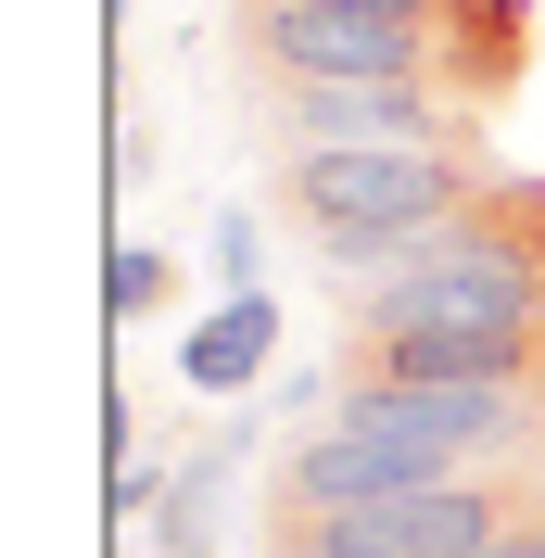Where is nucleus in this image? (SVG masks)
<instances>
[{
  "mask_svg": "<svg viewBox=\"0 0 545 558\" xmlns=\"http://www.w3.org/2000/svg\"><path fill=\"white\" fill-rule=\"evenodd\" d=\"M342 330H520L545 355V178H495L444 229L342 267Z\"/></svg>",
  "mask_w": 545,
  "mask_h": 558,
  "instance_id": "obj_1",
  "label": "nucleus"
},
{
  "mask_svg": "<svg viewBox=\"0 0 545 558\" xmlns=\"http://www.w3.org/2000/svg\"><path fill=\"white\" fill-rule=\"evenodd\" d=\"M495 191V166L470 153H279V204H292V229H305L330 267H368V254L419 242V229H444L457 204H482Z\"/></svg>",
  "mask_w": 545,
  "mask_h": 558,
  "instance_id": "obj_2",
  "label": "nucleus"
},
{
  "mask_svg": "<svg viewBox=\"0 0 545 558\" xmlns=\"http://www.w3.org/2000/svg\"><path fill=\"white\" fill-rule=\"evenodd\" d=\"M520 508H545V470H457L368 508H279L267 558H495Z\"/></svg>",
  "mask_w": 545,
  "mask_h": 558,
  "instance_id": "obj_3",
  "label": "nucleus"
},
{
  "mask_svg": "<svg viewBox=\"0 0 545 558\" xmlns=\"http://www.w3.org/2000/svg\"><path fill=\"white\" fill-rule=\"evenodd\" d=\"M279 153H470L482 140V102L470 89H407V76H279L267 102Z\"/></svg>",
  "mask_w": 545,
  "mask_h": 558,
  "instance_id": "obj_4",
  "label": "nucleus"
},
{
  "mask_svg": "<svg viewBox=\"0 0 545 558\" xmlns=\"http://www.w3.org/2000/svg\"><path fill=\"white\" fill-rule=\"evenodd\" d=\"M279 355V305L267 292H229V305H204L191 330H178V381L191 393H254Z\"/></svg>",
  "mask_w": 545,
  "mask_h": 558,
  "instance_id": "obj_5",
  "label": "nucleus"
},
{
  "mask_svg": "<svg viewBox=\"0 0 545 558\" xmlns=\"http://www.w3.org/2000/svg\"><path fill=\"white\" fill-rule=\"evenodd\" d=\"M229 483H241V432H216V445L166 483V508H153V546H166V558H216V546H229Z\"/></svg>",
  "mask_w": 545,
  "mask_h": 558,
  "instance_id": "obj_6",
  "label": "nucleus"
},
{
  "mask_svg": "<svg viewBox=\"0 0 545 558\" xmlns=\"http://www.w3.org/2000/svg\"><path fill=\"white\" fill-rule=\"evenodd\" d=\"M102 305L114 317H153V305H178V267L153 242H114V267H102Z\"/></svg>",
  "mask_w": 545,
  "mask_h": 558,
  "instance_id": "obj_7",
  "label": "nucleus"
},
{
  "mask_svg": "<svg viewBox=\"0 0 545 558\" xmlns=\"http://www.w3.org/2000/svg\"><path fill=\"white\" fill-rule=\"evenodd\" d=\"M216 279H229V292H267V279H254V204H216Z\"/></svg>",
  "mask_w": 545,
  "mask_h": 558,
  "instance_id": "obj_8",
  "label": "nucleus"
},
{
  "mask_svg": "<svg viewBox=\"0 0 545 558\" xmlns=\"http://www.w3.org/2000/svg\"><path fill=\"white\" fill-rule=\"evenodd\" d=\"M153 508H166V483H153L140 457H114V521H153Z\"/></svg>",
  "mask_w": 545,
  "mask_h": 558,
  "instance_id": "obj_9",
  "label": "nucleus"
},
{
  "mask_svg": "<svg viewBox=\"0 0 545 558\" xmlns=\"http://www.w3.org/2000/svg\"><path fill=\"white\" fill-rule=\"evenodd\" d=\"M495 558H545V508H520V521H508V546H495Z\"/></svg>",
  "mask_w": 545,
  "mask_h": 558,
  "instance_id": "obj_10",
  "label": "nucleus"
},
{
  "mask_svg": "<svg viewBox=\"0 0 545 558\" xmlns=\"http://www.w3.org/2000/svg\"><path fill=\"white\" fill-rule=\"evenodd\" d=\"M368 13H457V0H368Z\"/></svg>",
  "mask_w": 545,
  "mask_h": 558,
  "instance_id": "obj_11",
  "label": "nucleus"
}]
</instances>
